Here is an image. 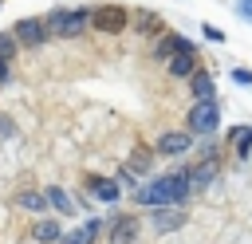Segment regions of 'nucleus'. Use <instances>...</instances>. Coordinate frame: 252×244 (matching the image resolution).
<instances>
[{
    "label": "nucleus",
    "instance_id": "2eb2a0df",
    "mask_svg": "<svg viewBox=\"0 0 252 244\" xmlns=\"http://www.w3.org/2000/svg\"><path fill=\"white\" fill-rule=\"evenodd\" d=\"M213 177H217V161H213V157L201 161V165H189V181H193V189H205Z\"/></svg>",
    "mask_w": 252,
    "mask_h": 244
},
{
    "label": "nucleus",
    "instance_id": "4be33fe9",
    "mask_svg": "<svg viewBox=\"0 0 252 244\" xmlns=\"http://www.w3.org/2000/svg\"><path fill=\"white\" fill-rule=\"evenodd\" d=\"M232 79H236L240 87H252V71H244V67H236V71H232Z\"/></svg>",
    "mask_w": 252,
    "mask_h": 244
},
{
    "label": "nucleus",
    "instance_id": "6e6552de",
    "mask_svg": "<svg viewBox=\"0 0 252 244\" xmlns=\"http://www.w3.org/2000/svg\"><path fill=\"white\" fill-rule=\"evenodd\" d=\"M102 232V220L98 216H91V220H83L79 228H71V232H63L59 236V244H94V236Z\"/></svg>",
    "mask_w": 252,
    "mask_h": 244
},
{
    "label": "nucleus",
    "instance_id": "a211bd4d",
    "mask_svg": "<svg viewBox=\"0 0 252 244\" xmlns=\"http://www.w3.org/2000/svg\"><path fill=\"white\" fill-rule=\"evenodd\" d=\"M47 201H51V209H59L63 216H71V197H67L63 189H47Z\"/></svg>",
    "mask_w": 252,
    "mask_h": 244
},
{
    "label": "nucleus",
    "instance_id": "1a4fd4ad",
    "mask_svg": "<svg viewBox=\"0 0 252 244\" xmlns=\"http://www.w3.org/2000/svg\"><path fill=\"white\" fill-rule=\"evenodd\" d=\"M177 51H197V47L189 39H181V35H161L154 43V59H161V63H169V55H177Z\"/></svg>",
    "mask_w": 252,
    "mask_h": 244
},
{
    "label": "nucleus",
    "instance_id": "dca6fc26",
    "mask_svg": "<svg viewBox=\"0 0 252 244\" xmlns=\"http://www.w3.org/2000/svg\"><path fill=\"white\" fill-rule=\"evenodd\" d=\"M228 142H232V153H236V157H248V153H252V126L232 130V134H228Z\"/></svg>",
    "mask_w": 252,
    "mask_h": 244
},
{
    "label": "nucleus",
    "instance_id": "9b49d317",
    "mask_svg": "<svg viewBox=\"0 0 252 244\" xmlns=\"http://www.w3.org/2000/svg\"><path fill=\"white\" fill-rule=\"evenodd\" d=\"M169 75L173 79H189L193 71H197V51H177V55H169Z\"/></svg>",
    "mask_w": 252,
    "mask_h": 244
},
{
    "label": "nucleus",
    "instance_id": "0eeeda50",
    "mask_svg": "<svg viewBox=\"0 0 252 244\" xmlns=\"http://www.w3.org/2000/svg\"><path fill=\"white\" fill-rule=\"evenodd\" d=\"M150 220H154V228H158V232H173V228H181V224H185V213H181L177 205H158Z\"/></svg>",
    "mask_w": 252,
    "mask_h": 244
},
{
    "label": "nucleus",
    "instance_id": "412c9836",
    "mask_svg": "<svg viewBox=\"0 0 252 244\" xmlns=\"http://www.w3.org/2000/svg\"><path fill=\"white\" fill-rule=\"evenodd\" d=\"M130 169L146 173V169H150V150H138V153H134V161H130Z\"/></svg>",
    "mask_w": 252,
    "mask_h": 244
},
{
    "label": "nucleus",
    "instance_id": "9d476101",
    "mask_svg": "<svg viewBox=\"0 0 252 244\" xmlns=\"http://www.w3.org/2000/svg\"><path fill=\"white\" fill-rule=\"evenodd\" d=\"M91 197L114 205V201L122 197V181H118V177H94V181H91Z\"/></svg>",
    "mask_w": 252,
    "mask_h": 244
},
{
    "label": "nucleus",
    "instance_id": "393cba45",
    "mask_svg": "<svg viewBox=\"0 0 252 244\" xmlns=\"http://www.w3.org/2000/svg\"><path fill=\"white\" fill-rule=\"evenodd\" d=\"M0 134H12V126H8V118H0Z\"/></svg>",
    "mask_w": 252,
    "mask_h": 244
},
{
    "label": "nucleus",
    "instance_id": "ddd939ff",
    "mask_svg": "<svg viewBox=\"0 0 252 244\" xmlns=\"http://www.w3.org/2000/svg\"><path fill=\"white\" fill-rule=\"evenodd\" d=\"M189 94H193L197 102H209V98H213V79H209L205 71H193V75H189Z\"/></svg>",
    "mask_w": 252,
    "mask_h": 244
},
{
    "label": "nucleus",
    "instance_id": "f257e3e1",
    "mask_svg": "<svg viewBox=\"0 0 252 244\" xmlns=\"http://www.w3.org/2000/svg\"><path fill=\"white\" fill-rule=\"evenodd\" d=\"M189 189H193L189 169H181V173H169V177H158V181L138 185V201L150 205V209H158V205H181Z\"/></svg>",
    "mask_w": 252,
    "mask_h": 244
},
{
    "label": "nucleus",
    "instance_id": "b1692460",
    "mask_svg": "<svg viewBox=\"0 0 252 244\" xmlns=\"http://www.w3.org/2000/svg\"><path fill=\"white\" fill-rule=\"evenodd\" d=\"M4 79H8V59L0 55V83H4Z\"/></svg>",
    "mask_w": 252,
    "mask_h": 244
},
{
    "label": "nucleus",
    "instance_id": "423d86ee",
    "mask_svg": "<svg viewBox=\"0 0 252 244\" xmlns=\"http://www.w3.org/2000/svg\"><path fill=\"white\" fill-rule=\"evenodd\" d=\"M16 35H20L24 47H35V43H43L51 31H47V20H20V24H16Z\"/></svg>",
    "mask_w": 252,
    "mask_h": 244
},
{
    "label": "nucleus",
    "instance_id": "20e7f679",
    "mask_svg": "<svg viewBox=\"0 0 252 244\" xmlns=\"http://www.w3.org/2000/svg\"><path fill=\"white\" fill-rule=\"evenodd\" d=\"M220 126V110H217V102L209 98V102H197L193 110H189V130L193 134H213Z\"/></svg>",
    "mask_w": 252,
    "mask_h": 244
},
{
    "label": "nucleus",
    "instance_id": "7ed1b4c3",
    "mask_svg": "<svg viewBox=\"0 0 252 244\" xmlns=\"http://www.w3.org/2000/svg\"><path fill=\"white\" fill-rule=\"evenodd\" d=\"M91 24L98 28V31H126L130 28V12L122 8V4H98L94 12H91Z\"/></svg>",
    "mask_w": 252,
    "mask_h": 244
},
{
    "label": "nucleus",
    "instance_id": "4468645a",
    "mask_svg": "<svg viewBox=\"0 0 252 244\" xmlns=\"http://www.w3.org/2000/svg\"><path fill=\"white\" fill-rule=\"evenodd\" d=\"M59 236H63V224L59 220H39L32 228V240H39V244H59Z\"/></svg>",
    "mask_w": 252,
    "mask_h": 244
},
{
    "label": "nucleus",
    "instance_id": "39448f33",
    "mask_svg": "<svg viewBox=\"0 0 252 244\" xmlns=\"http://www.w3.org/2000/svg\"><path fill=\"white\" fill-rule=\"evenodd\" d=\"M193 130H169V134H161L158 138V153L161 157H181V153H189L193 150Z\"/></svg>",
    "mask_w": 252,
    "mask_h": 244
},
{
    "label": "nucleus",
    "instance_id": "f03ea898",
    "mask_svg": "<svg viewBox=\"0 0 252 244\" xmlns=\"http://www.w3.org/2000/svg\"><path fill=\"white\" fill-rule=\"evenodd\" d=\"M87 24H91V8H59V12L47 16V31L51 35H63V39L79 35Z\"/></svg>",
    "mask_w": 252,
    "mask_h": 244
},
{
    "label": "nucleus",
    "instance_id": "f3484780",
    "mask_svg": "<svg viewBox=\"0 0 252 244\" xmlns=\"http://www.w3.org/2000/svg\"><path fill=\"white\" fill-rule=\"evenodd\" d=\"M16 201H20V209H28V213H43V209L51 205V201H47V193H32V189H24Z\"/></svg>",
    "mask_w": 252,
    "mask_h": 244
},
{
    "label": "nucleus",
    "instance_id": "aec40b11",
    "mask_svg": "<svg viewBox=\"0 0 252 244\" xmlns=\"http://www.w3.org/2000/svg\"><path fill=\"white\" fill-rule=\"evenodd\" d=\"M16 47H20V35H16V31H12V35H0V55H4V59H12Z\"/></svg>",
    "mask_w": 252,
    "mask_h": 244
},
{
    "label": "nucleus",
    "instance_id": "5701e85b",
    "mask_svg": "<svg viewBox=\"0 0 252 244\" xmlns=\"http://www.w3.org/2000/svg\"><path fill=\"white\" fill-rule=\"evenodd\" d=\"M236 12H240V16H248V20H252V0H240V4H236Z\"/></svg>",
    "mask_w": 252,
    "mask_h": 244
},
{
    "label": "nucleus",
    "instance_id": "6ab92c4d",
    "mask_svg": "<svg viewBox=\"0 0 252 244\" xmlns=\"http://www.w3.org/2000/svg\"><path fill=\"white\" fill-rule=\"evenodd\" d=\"M138 24H142V28H138V31H158V35H161V31H165V24H161V20H158V16H150V12H142V16H138Z\"/></svg>",
    "mask_w": 252,
    "mask_h": 244
},
{
    "label": "nucleus",
    "instance_id": "f8f14e48",
    "mask_svg": "<svg viewBox=\"0 0 252 244\" xmlns=\"http://www.w3.org/2000/svg\"><path fill=\"white\" fill-rule=\"evenodd\" d=\"M134 236H138V216H118L114 228H110V240L114 244H134Z\"/></svg>",
    "mask_w": 252,
    "mask_h": 244
}]
</instances>
